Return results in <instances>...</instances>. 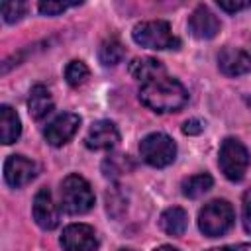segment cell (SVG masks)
I'll return each instance as SVG.
<instances>
[{
  "instance_id": "obj_22",
  "label": "cell",
  "mask_w": 251,
  "mask_h": 251,
  "mask_svg": "<svg viewBox=\"0 0 251 251\" xmlns=\"http://www.w3.org/2000/svg\"><path fill=\"white\" fill-rule=\"evenodd\" d=\"M80 2H57V0H43L39 2V12L43 16H59L63 14L65 10L73 8V6H78Z\"/></svg>"
},
{
  "instance_id": "obj_15",
  "label": "cell",
  "mask_w": 251,
  "mask_h": 251,
  "mask_svg": "<svg viewBox=\"0 0 251 251\" xmlns=\"http://www.w3.org/2000/svg\"><path fill=\"white\" fill-rule=\"evenodd\" d=\"M22 133V122L16 110L8 104L0 106V139L4 145L14 143Z\"/></svg>"
},
{
  "instance_id": "obj_25",
  "label": "cell",
  "mask_w": 251,
  "mask_h": 251,
  "mask_svg": "<svg viewBox=\"0 0 251 251\" xmlns=\"http://www.w3.org/2000/svg\"><path fill=\"white\" fill-rule=\"evenodd\" d=\"M204 131V122L202 120H186L184 124H182V133L184 135H198V133H202Z\"/></svg>"
},
{
  "instance_id": "obj_9",
  "label": "cell",
  "mask_w": 251,
  "mask_h": 251,
  "mask_svg": "<svg viewBox=\"0 0 251 251\" xmlns=\"http://www.w3.org/2000/svg\"><path fill=\"white\" fill-rule=\"evenodd\" d=\"M78 126H80V116L73 114V112H65V114H59L43 131L45 139L49 145L53 147H61L65 145L76 131H78Z\"/></svg>"
},
{
  "instance_id": "obj_16",
  "label": "cell",
  "mask_w": 251,
  "mask_h": 251,
  "mask_svg": "<svg viewBox=\"0 0 251 251\" xmlns=\"http://www.w3.org/2000/svg\"><path fill=\"white\" fill-rule=\"evenodd\" d=\"M129 75L141 82H147V80H153L161 75H165V67L161 61L153 59V57H135L131 63H129Z\"/></svg>"
},
{
  "instance_id": "obj_1",
  "label": "cell",
  "mask_w": 251,
  "mask_h": 251,
  "mask_svg": "<svg viewBox=\"0 0 251 251\" xmlns=\"http://www.w3.org/2000/svg\"><path fill=\"white\" fill-rule=\"evenodd\" d=\"M139 100L143 106L157 114L178 112L188 102V90L173 76L161 75L153 80H147L139 88Z\"/></svg>"
},
{
  "instance_id": "obj_24",
  "label": "cell",
  "mask_w": 251,
  "mask_h": 251,
  "mask_svg": "<svg viewBox=\"0 0 251 251\" xmlns=\"http://www.w3.org/2000/svg\"><path fill=\"white\" fill-rule=\"evenodd\" d=\"M218 6H220V10H224V12L235 14V12H241V10H245V8H251V2H241V0H218Z\"/></svg>"
},
{
  "instance_id": "obj_28",
  "label": "cell",
  "mask_w": 251,
  "mask_h": 251,
  "mask_svg": "<svg viewBox=\"0 0 251 251\" xmlns=\"http://www.w3.org/2000/svg\"><path fill=\"white\" fill-rule=\"evenodd\" d=\"M118 251H133V249H118Z\"/></svg>"
},
{
  "instance_id": "obj_27",
  "label": "cell",
  "mask_w": 251,
  "mask_h": 251,
  "mask_svg": "<svg viewBox=\"0 0 251 251\" xmlns=\"http://www.w3.org/2000/svg\"><path fill=\"white\" fill-rule=\"evenodd\" d=\"M155 251H180V249H176V247H173V245H161V247H157Z\"/></svg>"
},
{
  "instance_id": "obj_11",
  "label": "cell",
  "mask_w": 251,
  "mask_h": 251,
  "mask_svg": "<svg viewBox=\"0 0 251 251\" xmlns=\"http://www.w3.org/2000/svg\"><path fill=\"white\" fill-rule=\"evenodd\" d=\"M120 141V131H118V126L110 120H98L90 126L86 137H84V143L88 149H94V151H102V149H112L116 147Z\"/></svg>"
},
{
  "instance_id": "obj_6",
  "label": "cell",
  "mask_w": 251,
  "mask_h": 251,
  "mask_svg": "<svg viewBox=\"0 0 251 251\" xmlns=\"http://www.w3.org/2000/svg\"><path fill=\"white\" fill-rule=\"evenodd\" d=\"M139 153L147 165L163 169V167H169L176 159V143L167 133L155 131L141 139Z\"/></svg>"
},
{
  "instance_id": "obj_4",
  "label": "cell",
  "mask_w": 251,
  "mask_h": 251,
  "mask_svg": "<svg viewBox=\"0 0 251 251\" xmlns=\"http://www.w3.org/2000/svg\"><path fill=\"white\" fill-rule=\"evenodd\" d=\"M235 214L227 200H212L198 212V227L208 237H220L233 226Z\"/></svg>"
},
{
  "instance_id": "obj_18",
  "label": "cell",
  "mask_w": 251,
  "mask_h": 251,
  "mask_svg": "<svg viewBox=\"0 0 251 251\" xmlns=\"http://www.w3.org/2000/svg\"><path fill=\"white\" fill-rule=\"evenodd\" d=\"M214 184V178L206 173H200V175H194V176H188L182 180V194L186 198H200L202 194H206Z\"/></svg>"
},
{
  "instance_id": "obj_14",
  "label": "cell",
  "mask_w": 251,
  "mask_h": 251,
  "mask_svg": "<svg viewBox=\"0 0 251 251\" xmlns=\"http://www.w3.org/2000/svg\"><path fill=\"white\" fill-rule=\"evenodd\" d=\"M51 110H53V98H51L49 88L43 86V84L31 86L29 96H27V112H29V116L33 120H41Z\"/></svg>"
},
{
  "instance_id": "obj_23",
  "label": "cell",
  "mask_w": 251,
  "mask_h": 251,
  "mask_svg": "<svg viewBox=\"0 0 251 251\" xmlns=\"http://www.w3.org/2000/svg\"><path fill=\"white\" fill-rule=\"evenodd\" d=\"M241 222H243V229L251 235V188L245 190L243 194V202H241Z\"/></svg>"
},
{
  "instance_id": "obj_10",
  "label": "cell",
  "mask_w": 251,
  "mask_h": 251,
  "mask_svg": "<svg viewBox=\"0 0 251 251\" xmlns=\"http://www.w3.org/2000/svg\"><path fill=\"white\" fill-rule=\"evenodd\" d=\"M31 214H33L35 224L41 229H55L59 226V208L49 188L37 190L33 204H31Z\"/></svg>"
},
{
  "instance_id": "obj_7",
  "label": "cell",
  "mask_w": 251,
  "mask_h": 251,
  "mask_svg": "<svg viewBox=\"0 0 251 251\" xmlns=\"http://www.w3.org/2000/svg\"><path fill=\"white\" fill-rule=\"evenodd\" d=\"M63 251H96L98 237L92 226L88 224H71L63 229L61 235Z\"/></svg>"
},
{
  "instance_id": "obj_8",
  "label": "cell",
  "mask_w": 251,
  "mask_h": 251,
  "mask_svg": "<svg viewBox=\"0 0 251 251\" xmlns=\"http://www.w3.org/2000/svg\"><path fill=\"white\" fill-rule=\"evenodd\" d=\"M37 176V165L24 155H10L4 161V180L12 188L25 186Z\"/></svg>"
},
{
  "instance_id": "obj_2",
  "label": "cell",
  "mask_w": 251,
  "mask_h": 251,
  "mask_svg": "<svg viewBox=\"0 0 251 251\" xmlns=\"http://www.w3.org/2000/svg\"><path fill=\"white\" fill-rule=\"evenodd\" d=\"M131 37L137 45H141L145 49L165 51V49H178L180 47V39L176 35H173L171 25L163 20L139 22L131 31Z\"/></svg>"
},
{
  "instance_id": "obj_13",
  "label": "cell",
  "mask_w": 251,
  "mask_h": 251,
  "mask_svg": "<svg viewBox=\"0 0 251 251\" xmlns=\"http://www.w3.org/2000/svg\"><path fill=\"white\" fill-rule=\"evenodd\" d=\"M218 67L226 76H241L251 73V55L243 49L226 47L218 55Z\"/></svg>"
},
{
  "instance_id": "obj_5",
  "label": "cell",
  "mask_w": 251,
  "mask_h": 251,
  "mask_svg": "<svg viewBox=\"0 0 251 251\" xmlns=\"http://www.w3.org/2000/svg\"><path fill=\"white\" fill-rule=\"evenodd\" d=\"M249 161H251L249 151L241 141H237L233 137H226L222 141L218 165H220V169L227 180L239 182L249 169Z\"/></svg>"
},
{
  "instance_id": "obj_17",
  "label": "cell",
  "mask_w": 251,
  "mask_h": 251,
  "mask_svg": "<svg viewBox=\"0 0 251 251\" xmlns=\"http://www.w3.org/2000/svg\"><path fill=\"white\" fill-rule=\"evenodd\" d=\"M159 226L161 229L167 233V235H173V237H178L186 231V226H188V216L182 208L178 206H173V208H167L161 218H159Z\"/></svg>"
},
{
  "instance_id": "obj_20",
  "label": "cell",
  "mask_w": 251,
  "mask_h": 251,
  "mask_svg": "<svg viewBox=\"0 0 251 251\" xmlns=\"http://www.w3.org/2000/svg\"><path fill=\"white\" fill-rule=\"evenodd\" d=\"M88 76H90V71L82 61H71L65 69V80H67L69 86L76 88V86L84 84L88 80Z\"/></svg>"
},
{
  "instance_id": "obj_3",
  "label": "cell",
  "mask_w": 251,
  "mask_h": 251,
  "mask_svg": "<svg viewBox=\"0 0 251 251\" xmlns=\"http://www.w3.org/2000/svg\"><path fill=\"white\" fill-rule=\"evenodd\" d=\"M94 192L86 178L80 175H69L61 182V208L67 214H86L94 206Z\"/></svg>"
},
{
  "instance_id": "obj_26",
  "label": "cell",
  "mask_w": 251,
  "mask_h": 251,
  "mask_svg": "<svg viewBox=\"0 0 251 251\" xmlns=\"http://www.w3.org/2000/svg\"><path fill=\"white\" fill-rule=\"evenodd\" d=\"M208 251H251V243H237V245H224V247H214Z\"/></svg>"
},
{
  "instance_id": "obj_12",
  "label": "cell",
  "mask_w": 251,
  "mask_h": 251,
  "mask_svg": "<svg viewBox=\"0 0 251 251\" xmlns=\"http://www.w3.org/2000/svg\"><path fill=\"white\" fill-rule=\"evenodd\" d=\"M188 31L196 39H212L220 31V20L214 16V12L200 4L194 8V12L188 18Z\"/></svg>"
},
{
  "instance_id": "obj_19",
  "label": "cell",
  "mask_w": 251,
  "mask_h": 251,
  "mask_svg": "<svg viewBox=\"0 0 251 251\" xmlns=\"http://www.w3.org/2000/svg\"><path fill=\"white\" fill-rule=\"evenodd\" d=\"M124 55H126V49L116 37H110V39L102 41V45L98 49V59L104 67H114V65L122 63Z\"/></svg>"
},
{
  "instance_id": "obj_21",
  "label": "cell",
  "mask_w": 251,
  "mask_h": 251,
  "mask_svg": "<svg viewBox=\"0 0 251 251\" xmlns=\"http://www.w3.org/2000/svg\"><path fill=\"white\" fill-rule=\"evenodd\" d=\"M25 10H27L25 2H16V0L14 2H2V6H0V12H2V18L6 24L20 22L25 16Z\"/></svg>"
}]
</instances>
